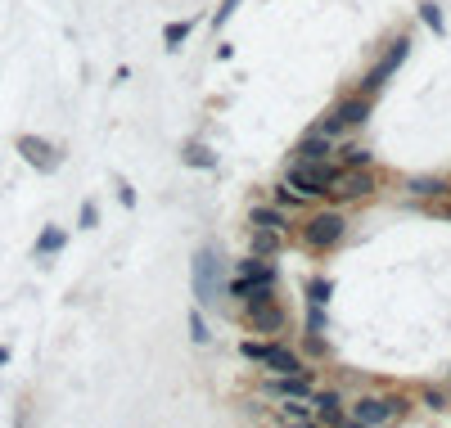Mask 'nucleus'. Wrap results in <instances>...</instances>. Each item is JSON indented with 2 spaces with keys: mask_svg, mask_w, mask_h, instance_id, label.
I'll list each match as a JSON object with an SVG mask.
<instances>
[{
  "mask_svg": "<svg viewBox=\"0 0 451 428\" xmlns=\"http://www.w3.org/2000/svg\"><path fill=\"white\" fill-rule=\"evenodd\" d=\"M338 235H343V217H338V212H320V217L307 221V244H312V248L338 244Z\"/></svg>",
  "mask_w": 451,
  "mask_h": 428,
  "instance_id": "obj_4",
  "label": "nucleus"
},
{
  "mask_svg": "<svg viewBox=\"0 0 451 428\" xmlns=\"http://www.w3.org/2000/svg\"><path fill=\"white\" fill-rule=\"evenodd\" d=\"M19 153L27 163H32L36 171H54L59 167V153H54L50 140H41V136H19Z\"/></svg>",
  "mask_w": 451,
  "mask_h": 428,
  "instance_id": "obj_6",
  "label": "nucleus"
},
{
  "mask_svg": "<svg viewBox=\"0 0 451 428\" xmlns=\"http://www.w3.org/2000/svg\"><path fill=\"white\" fill-rule=\"evenodd\" d=\"M262 365H271L275 374H307L303 361H298L289 347H262Z\"/></svg>",
  "mask_w": 451,
  "mask_h": 428,
  "instance_id": "obj_8",
  "label": "nucleus"
},
{
  "mask_svg": "<svg viewBox=\"0 0 451 428\" xmlns=\"http://www.w3.org/2000/svg\"><path fill=\"white\" fill-rule=\"evenodd\" d=\"M406 54H411V41H397V46H392V50L384 54V59H379V63L370 68V73H365V81H361V86H365V91H379V86H384V81L402 68Z\"/></svg>",
  "mask_w": 451,
  "mask_h": 428,
  "instance_id": "obj_5",
  "label": "nucleus"
},
{
  "mask_svg": "<svg viewBox=\"0 0 451 428\" xmlns=\"http://www.w3.org/2000/svg\"><path fill=\"white\" fill-rule=\"evenodd\" d=\"M239 275H244V280H266V284H275V270H266L262 262H253V257L239 266Z\"/></svg>",
  "mask_w": 451,
  "mask_h": 428,
  "instance_id": "obj_19",
  "label": "nucleus"
},
{
  "mask_svg": "<svg viewBox=\"0 0 451 428\" xmlns=\"http://www.w3.org/2000/svg\"><path fill=\"white\" fill-rule=\"evenodd\" d=\"M420 19H425V23L433 27V32L442 36V9H438V5H425V9H420Z\"/></svg>",
  "mask_w": 451,
  "mask_h": 428,
  "instance_id": "obj_23",
  "label": "nucleus"
},
{
  "mask_svg": "<svg viewBox=\"0 0 451 428\" xmlns=\"http://www.w3.org/2000/svg\"><path fill=\"white\" fill-rule=\"evenodd\" d=\"M411 190H415V194H447V180H438V176H420V180H411Z\"/></svg>",
  "mask_w": 451,
  "mask_h": 428,
  "instance_id": "obj_21",
  "label": "nucleus"
},
{
  "mask_svg": "<svg viewBox=\"0 0 451 428\" xmlns=\"http://www.w3.org/2000/svg\"><path fill=\"white\" fill-rule=\"evenodd\" d=\"M330 293H334V284H330V280H316V284H312V302H325Z\"/></svg>",
  "mask_w": 451,
  "mask_h": 428,
  "instance_id": "obj_24",
  "label": "nucleus"
},
{
  "mask_svg": "<svg viewBox=\"0 0 451 428\" xmlns=\"http://www.w3.org/2000/svg\"><path fill=\"white\" fill-rule=\"evenodd\" d=\"M348 153V167H365V163H370V153H365V149H343Z\"/></svg>",
  "mask_w": 451,
  "mask_h": 428,
  "instance_id": "obj_26",
  "label": "nucleus"
},
{
  "mask_svg": "<svg viewBox=\"0 0 451 428\" xmlns=\"http://www.w3.org/2000/svg\"><path fill=\"white\" fill-rule=\"evenodd\" d=\"M334 185H338L334 194H343V198H361V194H370V190H375V176H370V171H361V167H348V171H338V176H334Z\"/></svg>",
  "mask_w": 451,
  "mask_h": 428,
  "instance_id": "obj_7",
  "label": "nucleus"
},
{
  "mask_svg": "<svg viewBox=\"0 0 451 428\" xmlns=\"http://www.w3.org/2000/svg\"><path fill=\"white\" fill-rule=\"evenodd\" d=\"M402 410H406L402 397H365V402H357V424H388Z\"/></svg>",
  "mask_w": 451,
  "mask_h": 428,
  "instance_id": "obj_3",
  "label": "nucleus"
},
{
  "mask_svg": "<svg viewBox=\"0 0 451 428\" xmlns=\"http://www.w3.org/2000/svg\"><path fill=\"white\" fill-rule=\"evenodd\" d=\"M312 402H316V410H320L325 424H338V392H316Z\"/></svg>",
  "mask_w": 451,
  "mask_h": 428,
  "instance_id": "obj_15",
  "label": "nucleus"
},
{
  "mask_svg": "<svg viewBox=\"0 0 451 428\" xmlns=\"http://www.w3.org/2000/svg\"><path fill=\"white\" fill-rule=\"evenodd\" d=\"M190 338L199 342V347H203V342H213V334H208V325H203V311H190Z\"/></svg>",
  "mask_w": 451,
  "mask_h": 428,
  "instance_id": "obj_20",
  "label": "nucleus"
},
{
  "mask_svg": "<svg viewBox=\"0 0 451 428\" xmlns=\"http://www.w3.org/2000/svg\"><path fill=\"white\" fill-rule=\"evenodd\" d=\"M235 5H239V0H221V9H217V19H213V23L221 27V23H226V19H230V14H235Z\"/></svg>",
  "mask_w": 451,
  "mask_h": 428,
  "instance_id": "obj_28",
  "label": "nucleus"
},
{
  "mask_svg": "<svg viewBox=\"0 0 451 428\" xmlns=\"http://www.w3.org/2000/svg\"><path fill=\"white\" fill-rule=\"evenodd\" d=\"M64 239H68V235L59 230V225H50V230L36 239V253H59V248H64Z\"/></svg>",
  "mask_w": 451,
  "mask_h": 428,
  "instance_id": "obj_17",
  "label": "nucleus"
},
{
  "mask_svg": "<svg viewBox=\"0 0 451 428\" xmlns=\"http://www.w3.org/2000/svg\"><path fill=\"white\" fill-rule=\"evenodd\" d=\"M280 248V230H266V225H258V235H253V253L266 257V253H275Z\"/></svg>",
  "mask_w": 451,
  "mask_h": 428,
  "instance_id": "obj_13",
  "label": "nucleus"
},
{
  "mask_svg": "<svg viewBox=\"0 0 451 428\" xmlns=\"http://www.w3.org/2000/svg\"><path fill=\"white\" fill-rule=\"evenodd\" d=\"M425 406H433V410H442V392H433V388H429V392H425Z\"/></svg>",
  "mask_w": 451,
  "mask_h": 428,
  "instance_id": "obj_30",
  "label": "nucleus"
},
{
  "mask_svg": "<svg viewBox=\"0 0 451 428\" xmlns=\"http://www.w3.org/2000/svg\"><path fill=\"white\" fill-rule=\"evenodd\" d=\"M235 293H239V297H248V302H253V307L271 302V284H266V280H244V275H239V284H235Z\"/></svg>",
  "mask_w": 451,
  "mask_h": 428,
  "instance_id": "obj_12",
  "label": "nucleus"
},
{
  "mask_svg": "<svg viewBox=\"0 0 451 428\" xmlns=\"http://www.w3.org/2000/svg\"><path fill=\"white\" fill-rule=\"evenodd\" d=\"M217 289H221V257L213 248H199L194 253V297H199V307H213Z\"/></svg>",
  "mask_w": 451,
  "mask_h": 428,
  "instance_id": "obj_1",
  "label": "nucleus"
},
{
  "mask_svg": "<svg viewBox=\"0 0 451 428\" xmlns=\"http://www.w3.org/2000/svg\"><path fill=\"white\" fill-rule=\"evenodd\" d=\"M186 36H190V23H167V27H163V41H167V46H172V50H176L181 41H186Z\"/></svg>",
  "mask_w": 451,
  "mask_h": 428,
  "instance_id": "obj_22",
  "label": "nucleus"
},
{
  "mask_svg": "<svg viewBox=\"0 0 451 428\" xmlns=\"http://www.w3.org/2000/svg\"><path fill=\"white\" fill-rule=\"evenodd\" d=\"M330 118L338 122V131H343V126H357V122L370 118V104H365V99H343V104H338Z\"/></svg>",
  "mask_w": 451,
  "mask_h": 428,
  "instance_id": "obj_10",
  "label": "nucleus"
},
{
  "mask_svg": "<svg viewBox=\"0 0 451 428\" xmlns=\"http://www.w3.org/2000/svg\"><path fill=\"white\" fill-rule=\"evenodd\" d=\"M325 153H330V136H325V131H312V136L298 145V158H303V163H325Z\"/></svg>",
  "mask_w": 451,
  "mask_h": 428,
  "instance_id": "obj_11",
  "label": "nucleus"
},
{
  "mask_svg": "<svg viewBox=\"0 0 451 428\" xmlns=\"http://www.w3.org/2000/svg\"><path fill=\"white\" fill-rule=\"evenodd\" d=\"M285 419H312V415H307V406H285Z\"/></svg>",
  "mask_w": 451,
  "mask_h": 428,
  "instance_id": "obj_29",
  "label": "nucleus"
},
{
  "mask_svg": "<svg viewBox=\"0 0 451 428\" xmlns=\"http://www.w3.org/2000/svg\"><path fill=\"white\" fill-rule=\"evenodd\" d=\"M95 221H100V212H95V203H81V230H91Z\"/></svg>",
  "mask_w": 451,
  "mask_h": 428,
  "instance_id": "obj_25",
  "label": "nucleus"
},
{
  "mask_svg": "<svg viewBox=\"0 0 451 428\" xmlns=\"http://www.w3.org/2000/svg\"><path fill=\"white\" fill-rule=\"evenodd\" d=\"M253 225H266V230H285V217H280L275 208H253Z\"/></svg>",
  "mask_w": 451,
  "mask_h": 428,
  "instance_id": "obj_16",
  "label": "nucleus"
},
{
  "mask_svg": "<svg viewBox=\"0 0 451 428\" xmlns=\"http://www.w3.org/2000/svg\"><path fill=\"white\" fill-rule=\"evenodd\" d=\"M266 392L271 397H289V402H298V397H307L312 388H307V374H280L266 383Z\"/></svg>",
  "mask_w": 451,
  "mask_h": 428,
  "instance_id": "obj_9",
  "label": "nucleus"
},
{
  "mask_svg": "<svg viewBox=\"0 0 451 428\" xmlns=\"http://www.w3.org/2000/svg\"><path fill=\"white\" fill-rule=\"evenodd\" d=\"M190 167H217V158H213V149H203V145H190L186 153H181Z\"/></svg>",
  "mask_w": 451,
  "mask_h": 428,
  "instance_id": "obj_18",
  "label": "nucleus"
},
{
  "mask_svg": "<svg viewBox=\"0 0 451 428\" xmlns=\"http://www.w3.org/2000/svg\"><path fill=\"white\" fill-rule=\"evenodd\" d=\"M253 325H258V330H280V325H285V316H280L275 307H253Z\"/></svg>",
  "mask_w": 451,
  "mask_h": 428,
  "instance_id": "obj_14",
  "label": "nucleus"
},
{
  "mask_svg": "<svg viewBox=\"0 0 451 428\" xmlns=\"http://www.w3.org/2000/svg\"><path fill=\"white\" fill-rule=\"evenodd\" d=\"M118 198H122L126 208H136V190H131V185H126V180H118Z\"/></svg>",
  "mask_w": 451,
  "mask_h": 428,
  "instance_id": "obj_27",
  "label": "nucleus"
},
{
  "mask_svg": "<svg viewBox=\"0 0 451 428\" xmlns=\"http://www.w3.org/2000/svg\"><path fill=\"white\" fill-rule=\"evenodd\" d=\"M338 171L325 163H303V167H289V190L298 194H325V185H334Z\"/></svg>",
  "mask_w": 451,
  "mask_h": 428,
  "instance_id": "obj_2",
  "label": "nucleus"
}]
</instances>
